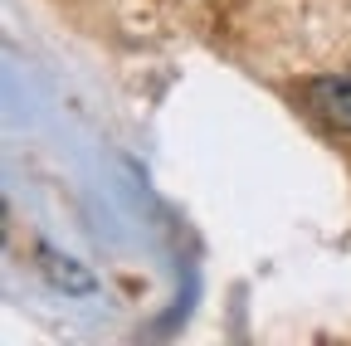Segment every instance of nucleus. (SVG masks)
Instances as JSON below:
<instances>
[{
    "mask_svg": "<svg viewBox=\"0 0 351 346\" xmlns=\"http://www.w3.org/2000/svg\"><path fill=\"white\" fill-rule=\"evenodd\" d=\"M307 108H313L327 127L351 132V73H327L307 83Z\"/></svg>",
    "mask_w": 351,
    "mask_h": 346,
    "instance_id": "f257e3e1",
    "label": "nucleus"
},
{
    "mask_svg": "<svg viewBox=\"0 0 351 346\" xmlns=\"http://www.w3.org/2000/svg\"><path fill=\"white\" fill-rule=\"evenodd\" d=\"M44 264H49V278H54V283H69V288H88V278H83V273H73L78 264H69V258H54V254H44Z\"/></svg>",
    "mask_w": 351,
    "mask_h": 346,
    "instance_id": "f03ea898",
    "label": "nucleus"
}]
</instances>
